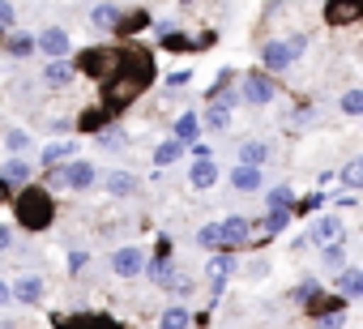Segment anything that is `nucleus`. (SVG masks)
Instances as JSON below:
<instances>
[{
	"label": "nucleus",
	"instance_id": "obj_1",
	"mask_svg": "<svg viewBox=\"0 0 363 329\" xmlns=\"http://www.w3.org/2000/svg\"><path fill=\"white\" fill-rule=\"evenodd\" d=\"M150 82H154V56L145 48H137V43H120V69L107 82H99L103 86V103L99 107L120 116L124 107H133L150 90Z\"/></svg>",
	"mask_w": 363,
	"mask_h": 329
},
{
	"label": "nucleus",
	"instance_id": "obj_45",
	"mask_svg": "<svg viewBox=\"0 0 363 329\" xmlns=\"http://www.w3.org/2000/svg\"><path fill=\"white\" fill-rule=\"evenodd\" d=\"M9 244H13V231H9V227H5V223H0V252H5V248H9Z\"/></svg>",
	"mask_w": 363,
	"mask_h": 329
},
{
	"label": "nucleus",
	"instance_id": "obj_18",
	"mask_svg": "<svg viewBox=\"0 0 363 329\" xmlns=\"http://www.w3.org/2000/svg\"><path fill=\"white\" fill-rule=\"evenodd\" d=\"M120 13H124L120 5H94V9H90V22H94L99 30L116 35V26H120Z\"/></svg>",
	"mask_w": 363,
	"mask_h": 329
},
{
	"label": "nucleus",
	"instance_id": "obj_38",
	"mask_svg": "<svg viewBox=\"0 0 363 329\" xmlns=\"http://www.w3.org/2000/svg\"><path fill=\"white\" fill-rule=\"evenodd\" d=\"M5 145H9V154H22V150H30V133L26 128H9L5 133Z\"/></svg>",
	"mask_w": 363,
	"mask_h": 329
},
{
	"label": "nucleus",
	"instance_id": "obj_27",
	"mask_svg": "<svg viewBox=\"0 0 363 329\" xmlns=\"http://www.w3.org/2000/svg\"><path fill=\"white\" fill-rule=\"evenodd\" d=\"M107 193H111V197H133V193H137V180H133L128 172H111V176H107Z\"/></svg>",
	"mask_w": 363,
	"mask_h": 329
},
{
	"label": "nucleus",
	"instance_id": "obj_41",
	"mask_svg": "<svg viewBox=\"0 0 363 329\" xmlns=\"http://www.w3.org/2000/svg\"><path fill=\"white\" fill-rule=\"evenodd\" d=\"M13 22H18V9L9 5V0H0V30H9Z\"/></svg>",
	"mask_w": 363,
	"mask_h": 329
},
{
	"label": "nucleus",
	"instance_id": "obj_47",
	"mask_svg": "<svg viewBox=\"0 0 363 329\" xmlns=\"http://www.w3.org/2000/svg\"><path fill=\"white\" fill-rule=\"evenodd\" d=\"M5 201H9V184H5V180H0V206H5Z\"/></svg>",
	"mask_w": 363,
	"mask_h": 329
},
{
	"label": "nucleus",
	"instance_id": "obj_8",
	"mask_svg": "<svg viewBox=\"0 0 363 329\" xmlns=\"http://www.w3.org/2000/svg\"><path fill=\"white\" fill-rule=\"evenodd\" d=\"M35 52H43L48 60H65V56H69V35H65L60 26H48V30L35 39Z\"/></svg>",
	"mask_w": 363,
	"mask_h": 329
},
{
	"label": "nucleus",
	"instance_id": "obj_20",
	"mask_svg": "<svg viewBox=\"0 0 363 329\" xmlns=\"http://www.w3.org/2000/svg\"><path fill=\"white\" fill-rule=\"evenodd\" d=\"M145 26H150V13H145V9H128V13H120L116 35H120V39H128V35H137V30H145Z\"/></svg>",
	"mask_w": 363,
	"mask_h": 329
},
{
	"label": "nucleus",
	"instance_id": "obj_46",
	"mask_svg": "<svg viewBox=\"0 0 363 329\" xmlns=\"http://www.w3.org/2000/svg\"><path fill=\"white\" fill-rule=\"evenodd\" d=\"M0 303H9V282L0 278Z\"/></svg>",
	"mask_w": 363,
	"mask_h": 329
},
{
	"label": "nucleus",
	"instance_id": "obj_10",
	"mask_svg": "<svg viewBox=\"0 0 363 329\" xmlns=\"http://www.w3.org/2000/svg\"><path fill=\"white\" fill-rule=\"evenodd\" d=\"M218 235H223V248H218V252H231V248H240V244L248 240V218H244V214H231V218H223V223H218Z\"/></svg>",
	"mask_w": 363,
	"mask_h": 329
},
{
	"label": "nucleus",
	"instance_id": "obj_23",
	"mask_svg": "<svg viewBox=\"0 0 363 329\" xmlns=\"http://www.w3.org/2000/svg\"><path fill=\"white\" fill-rule=\"evenodd\" d=\"M184 150H189V145L179 141V137H167V141L154 150V167H171V162H175L179 154H184Z\"/></svg>",
	"mask_w": 363,
	"mask_h": 329
},
{
	"label": "nucleus",
	"instance_id": "obj_11",
	"mask_svg": "<svg viewBox=\"0 0 363 329\" xmlns=\"http://www.w3.org/2000/svg\"><path fill=\"white\" fill-rule=\"evenodd\" d=\"M60 176H65V189L82 193V189H90V184H94V176H99V172H94V162H82V158H77V162H69V167H60Z\"/></svg>",
	"mask_w": 363,
	"mask_h": 329
},
{
	"label": "nucleus",
	"instance_id": "obj_36",
	"mask_svg": "<svg viewBox=\"0 0 363 329\" xmlns=\"http://www.w3.org/2000/svg\"><path fill=\"white\" fill-rule=\"evenodd\" d=\"M312 320H316V329H342L346 325V308H329V312H320Z\"/></svg>",
	"mask_w": 363,
	"mask_h": 329
},
{
	"label": "nucleus",
	"instance_id": "obj_16",
	"mask_svg": "<svg viewBox=\"0 0 363 329\" xmlns=\"http://www.w3.org/2000/svg\"><path fill=\"white\" fill-rule=\"evenodd\" d=\"M231 184H235V193H257V189H261V167H248V162H235V172H231Z\"/></svg>",
	"mask_w": 363,
	"mask_h": 329
},
{
	"label": "nucleus",
	"instance_id": "obj_26",
	"mask_svg": "<svg viewBox=\"0 0 363 329\" xmlns=\"http://www.w3.org/2000/svg\"><path fill=\"white\" fill-rule=\"evenodd\" d=\"M5 52H9V56H18V60L35 56V35H22V30H18V35H9V39H5Z\"/></svg>",
	"mask_w": 363,
	"mask_h": 329
},
{
	"label": "nucleus",
	"instance_id": "obj_25",
	"mask_svg": "<svg viewBox=\"0 0 363 329\" xmlns=\"http://www.w3.org/2000/svg\"><path fill=\"white\" fill-rule=\"evenodd\" d=\"M197 133H201V120H197L193 111H184V116L175 120V133H171V137H179V141L189 145V141H197Z\"/></svg>",
	"mask_w": 363,
	"mask_h": 329
},
{
	"label": "nucleus",
	"instance_id": "obj_43",
	"mask_svg": "<svg viewBox=\"0 0 363 329\" xmlns=\"http://www.w3.org/2000/svg\"><path fill=\"white\" fill-rule=\"evenodd\" d=\"M189 77H193L189 69H179V73H171V77H167V86H171V90H179V86H189Z\"/></svg>",
	"mask_w": 363,
	"mask_h": 329
},
{
	"label": "nucleus",
	"instance_id": "obj_29",
	"mask_svg": "<svg viewBox=\"0 0 363 329\" xmlns=\"http://www.w3.org/2000/svg\"><path fill=\"white\" fill-rule=\"evenodd\" d=\"M265 158H269V145L265 141H244L240 145V162H248V167H261Z\"/></svg>",
	"mask_w": 363,
	"mask_h": 329
},
{
	"label": "nucleus",
	"instance_id": "obj_21",
	"mask_svg": "<svg viewBox=\"0 0 363 329\" xmlns=\"http://www.w3.org/2000/svg\"><path fill=\"white\" fill-rule=\"evenodd\" d=\"M111 120H116V116H111L107 107H90V111L77 116V128H82V133H99V128H107Z\"/></svg>",
	"mask_w": 363,
	"mask_h": 329
},
{
	"label": "nucleus",
	"instance_id": "obj_40",
	"mask_svg": "<svg viewBox=\"0 0 363 329\" xmlns=\"http://www.w3.org/2000/svg\"><path fill=\"white\" fill-rule=\"evenodd\" d=\"M269 210H295V197H291L286 184H278V189L269 193Z\"/></svg>",
	"mask_w": 363,
	"mask_h": 329
},
{
	"label": "nucleus",
	"instance_id": "obj_4",
	"mask_svg": "<svg viewBox=\"0 0 363 329\" xmlns=\"http://www.w3.org/2000/svg\"><path fill=\"white\" fill-rule=\"evenodd\" d=\"M73 69H82L86 77H94V82H107L116 69H120V43H103V48H86L82 56H77V65Z\"/></svg>",
	"mask_w": 363,
	"mask_h": 329
},
{
	"label": "nucleus",
	"instance_id": "obj_12",
	"mask_svg": "<svg viewBox=\"0 0 363 329\" xmlns=\"http://www.w3.org/2000/svg\"><path fill=\"white\" fill-rule=\"evenodd\" d=\"M56 329H120V325L103 312H77V316H60Z\"/></svg>",
	"mask_w": 363,
	"mask_h": 329
},
{
	"label": "nucleus",
	"instance_id": "obj_19",
	"mask_svg": "<svg viewBox=\"0 0 363 329\" xmlns=\"http://www.w3.org/2000/svg\"><path fill=\"white\" fill-rule=\"evenodd\" d=\"M43 82H48L52 90H65V86L73 82V65H69V60H48V69H43Z\"/></svg>",
	"mask_w": 363,
	"mask_h": 329
},
{
	"label": "nucleus",
	"instance_id": "obj_39",
	"mask_svg": "<svg viewBox=\"0 0 363 329\" xmlns=\"http://www.w3.org/2000/svg\"><path fill=\"white\" fill-rule=\"evenodd\" d=\"M197 244H201V248H214V252H218V248H223V235H218V223H206V227L197 231Z\"/></svg>",
	"mask_w": 363,
	"mask_h": 329
},
{
	"label": "nucleus",
	"instance_id": "obj_33",
	"mask_svg": "<svg viewBox=\"0 0 363 329\" xmlns=\"http://www.w3.org/2000/svg\"><path fill=\"white\" fill-rule=\"evenodd\" d=\"M94 137H99V145H103V150H120V145L128 141V137H124V128H116V124H107V128H99Z\"/></svg>",
	"mask_w": 363,
	"mask_h": 329
},
{
	"label": "nucleus",
	"instance_id": "obj_6",
	"mask_svg": "<svg viewBox=\"0 0 363 329\" xmlns=\"http://www.w3.org/2000/svg\"><path fill=\"white\" fill-rule=\"evenodd\" d=\"M333 240H342V218L337 214H320L308 227V235L299 240V248H308V244H333Z\"/></svg>",
	"mask_w": 363,
	"mask_h": 329
},
{
	"label": "nucleus",
	"instance_id": "obj_37",
	"mask_svg": "<svg viewBox=\"0 0 363 329\" xmlns=\"http://www.w3.org/2000/svg\"><path fill=\"white\" fill-rule=\"evenodd\" d=\"M337 107H342V116H363V90H346L337 99Z\"/></svg>",
	"mask_w": 363,
	"mask_h": 329
},
{
	"label": "nucleus",
	"instance_id": "obj_13",
	"mask_svg": "<svg viewBox=\"0 0 363 329\" xmlns=\"http://www.w3.org/2000/svg\"><path fill=\"white\" fill-rule=\"evenodd\" d=\"M231 274H235V257H231V252H214V257H210V286H214V295L227 286Z\"/></svg>",
	"mask_w": 363,
	"mask_h": 329
},
{
	"label": "nucleus",
	"instance_id": "obj_22",
	"mask_svg": "<svg viewBox=\"0 0 363 329\" xmlns=\"http://www.w3.org/2000/svg\"><path fill=\"white\" fill-rule=\"evenodd\" d=\"M189 180H193V189H210V184L218 180L214 158H197V162H193V172H189Z\"/></svg>",
	"mask_w": 363,
	"mask_h": 329
},
{
	"label": "nucleus",
	"instance_id": "obj_15",
	"mask_svg": "<svg viewBox=\"0 0 363 329\" xmlns=\"http://www.w3.org/2000/svg\"><path fill=\"white\" fill-rule=\"evenodd\" d=\"M337 295H342V299H359V295H363V269L342 265V269H337Z\"/></svg>",
	"mask_w": 363,
	"mask_h": 329
},
{
	"label": "nucleus",
	"instance_id": "obj_35",
	"mask_svg": "<svg viewBox=\"0 0 363 329\" xmlns=\"http://www.w3.org/2000/svg\"><path fill=\"white\" fill-rule=\"evenodd\" d=\"M325 252H320V261L329 265V269H342L346 265V248H342V240H333V244H320Z\"/></svg>",
	"mask_w": 363,
	"mask_h": 329
},
{
	"label": "nucleus",
	"instance_id": "obj_17",
	"mask_svg": "<svg viewBox=\"0 0 363 329\" xmlns=\"http://www.w3.org/2000/svg\"><path fill=\"white\" fill-rule=\"evenodd\" d=\"M0 180H5L9 189H22V184H30V162L13 154V158L5 162V172H0Z\"/></svg>",
	"mask_w": 363,
	"mask_h": 329
},
{
	"label": "nucleus",
	"instance_id": "obj_32",
	"mask_svg": "<svg viewBox=\"0 0 363 329\" xmlns=\"http://www.w3.org/2000/svg\"><path fill=\"white\" fill-rule=\"evenodd\" d=\"M158 35H162V48H167V52H189V48H197L189 35H179V30H171V26H167V30H158Z\"/></svg>",
	"mask_w": 363,
	"mask_h": 329
},
{
	"label": "nucleus",
	"instance_id": "obj_48",
	"mask_svg": "<svg viewBox=\"0 0 363 329\" xmlns=\"http://www.w3.org/2000/svg\"><path fill=\"white\" fill-rule=\"evenodd\" d=\"M359 299H363V295H359Z\"/></svg>",
	"mask_w": 363,
	"mask_h": 329
},
{
	"label": "nucleus",
	"instance_id": "obj_24",
	"mask_svg": "<svg viewBox=\"0 0 363 329\" xmlns=\"http://www.w3.org/2000/svg\"><path fill=\"white\" fill-rule=\"evenodd\" d=\"M227 124H231V103L210 99V107H206V128H227Z\"/></svg>",
	"mask_w": 363,
	"mask_h": 329
},
{
	"label": "nucleus",
	"instance_id": "obj_14",
	"mask_svg": "<svg viewBox=\"0 0 363 329\" xmlns=\"http://www.w3.org/2000/svg\"><path fill=\"white\" fill-rule=\"evenodd\" d=\"M9 299H18V303H39V299H43V278H35V274L18 278V282L9 286Z\"/></svg>",
	"mask_w": 363,
	"mask_h": 329
},
{
	"label": "nucleus",
	"instance_id": "obj_42",
	"mask_svg": "<svg viewBox=\"0 0 363 329\" xmlns=\"http://www.w3.org/2000/svg\"><path fill=\"white\" fill-rule=\"evenodd\" d=\"M316 291H320V282H312V278H308V282H303V286L295 291V299H299V303H308V299H312Z\"/></svg>",
	"mask_w": 363,
	"mask_h": 329
},
{
	"label": "nucleus",
	"instance_id": "obj_3",
	"mask_svg": "<svg viewBox=\"0 0 363 329\" xmlns=\"http://www.w3.org/2000/svg\"><path fill=\"white\" fill-rule=\"evenodd\" d=\"M303 52H308V35L269 39V43L261 48V65H265V73H282V69H291V65H295Z\"/></svg>",
	"mask_w": 363,
	"mask_h": 329
},
{
	"label": "nucleus",
	"instance_id": "obj_28",
	"mask_svg": "<svg viewBox=\"0 0 363 329\" xmlns=\"http://www.w3.org/2000/svg\"><path fill=\"white\" fill-rule=\"evenodd\" d=\"M73 154H77V145H73V141L43 145V167H56V162H65V158H73Z\"/></svg>",
	"mask_w": 363,
	"mask_h": 329
},
{
	"label": "nucleus",
	"instance_id": "obj_31",
	"mask_svg": "<svg viewBox=\"0 0 363 329\" xmlns=\"http://www.w3.org/2000/svg\"><path fill=\"white\" fill-rule=\"evenodd\" d=\"M342 189H363V158H350L346 167H342Z\"/></svg>",
	"mask_w": 363,
	"mask_h": 329
},
{
	"label": "nucleus",
	"instance_id": "obj_9",
	"mask_svg": "<svg viewBox=\"0 0 363 329\" xmlns=\"http://www.w3.org/2000/svg\"><path fill=\"white\" fill-rule=\"evenodd\" d=\"M111 269H116L120 278H137V274L145 269V252H141V248H133V244H124V248H116Z\"/></svg>",
	"mask_w": 363,
	"mask_h": 329
},
{
	"label": "nucleus",
	"instance_id": "obj_5",
	"mask_svg": "<svg viewBox=\"0 0 363 329\" xmlns=\"http://www.w3.org/2000/svg\"><path fill=\"white\" fill-rule=\"evenodd\" d=\"M274 94H278V86H274V77H269L265 69H252V73H244L240 99H244L248 107H269V103H274Z\"/></svg>",
	"mask_w": 363,
	"mask_h": 329
},
{
	"label": "nucleus",
	"instance_id": "obj_7",
	"mask_svg": "<svg viewBox=\"0 0 363 329\" xmlns=\"http://www.w3.org/2000/svg\"><path fill=\"white\" fill-rule=\"evenodd\" d=\"M363 18V0H329L325 5V22L329 26H350Z\"/></svg>",
	"mask_w": 363,
	"mask_h": 329
},
{
	"label": "nucleus",
	"instance_id": "obj_30",
	"mask_svg": "<svg viewBox=\"0 0 363 329\" xmlns=\"http://www.w3.org/2000/svg\"><path fill=\"white\" fill-rule=\"evenodd\" d=\"M189 320H193V316H189V308L171 303V308L162 312V320H158V325H162V329H189Z\"/></svg>",
	"mask_w": 363,
	"mask_h": 329
},
{
	"label": "nucleus",
	"instance_id": "obj_2",
	"mask_svg": "<svg viewBox=\"0 0 363 329\" xmlns=\"http://www.w3.org/2000/svg\"><path fill=\"white\" fill-rule=\"evenodd\" d=\"M13 214H18V227H26V231H48L52 218H56V197H52L43 184H22V193L13 197Z\"/></svg>",
	"mask_w": 363,
	"mask_h": 329
},
{
	"label": "nucleus",
	"instance_id": "obj_44",
	"mask_svg": "<svg viewBox=\"0 0 363 329\" xmlns=\"http://www.w3.org/2000/svg\"><path fill=\"white\" fill-rule=\"evenodd\" d=\"M189 150H193V158H210V145L206 141H189Z\"/></svg>",
	"mask_w": 363,
	"mask_h": 329
},
{
	"label": "nucleus",
	"instance_id": "obj_34",
	"mask_svg": "<svg viewBox=\"0 0 363 329\" xmlns=\"http://www.w3.org/2000/svg\"><path fill=\"white\" fill-rule=\"evenodd\" d=\"M286 223H291V210H269L265 223H261V231L265 235H278V231H286Z\"/></svg>",
	"mask_w": 363,
	"mask_h": 329
}]
</instances>
